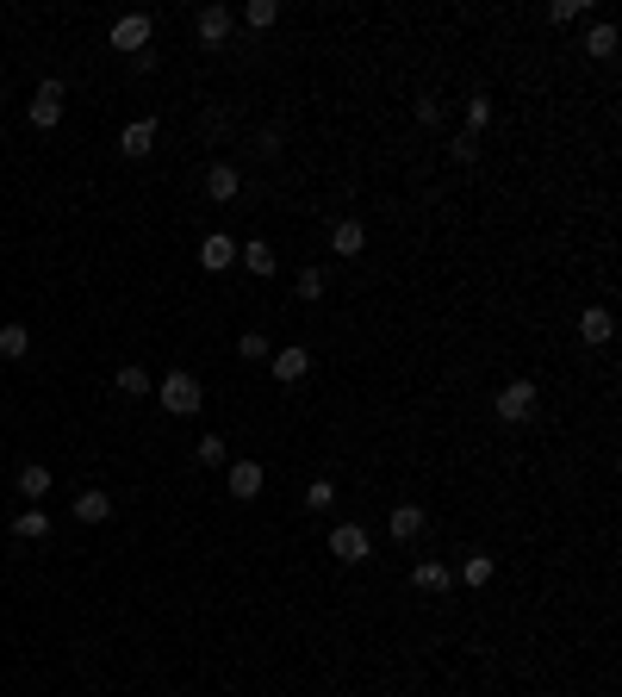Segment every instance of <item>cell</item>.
Segmentation results:
<instances>
[{
  "instance_id": "1",
  "label": "cell",
  "mask_w": 622,
  "mask_h": 697,
  "mask_svg": "<svg viewBox=\"0 0 622 697\" xmlns=\"http://www.w3.org/2000/svg\"><path fill=\"white\" fill-rule=\"evenodd\" d=\"M206 399H200V380L193 374H169L162 380V411H174V418H193Z\"/></svg>"
},
{
  "instance_id": "2",
  "label": "cell",
  "mask_w": 622,
  "mask_h": 697,
  "mask_svg": "<svg viewBox=\"0 0 622 697\" xmlns=\"http://www.w3.org/2000/svg\"><path fill=\"white\" fill-rule=\"evenodd\" d=\"M498 418L504 423H529L535 418V380H511L498 392Z\"/></svg>"
},
{
  "instance_id": "3",
  "label": "cell",
  "mask_w": 622,
  "mask_h": 697,
  "mask_svg": "<svg viewBox=\"0 0 622 697\" xmlns=\"http://www.w3.org/2000/svg\"><path fill=\"white\" fill-rule=\"evenodd\" d=\"M112 50H125V57L150 50V13H125V19H112Z\"/></svg>"
},
{
  "instance_id": "4",
  "label": "cell",
  "mask_w": 622,
  "mask_h": 697,
  "mask_svg": "<svg viewBox=\"0 0 622 697\" xmlns=\"http://www.w3.org/2000/svg\"><path fill=\"white\" fill-rule=\"evenodd\" d=\"M330 555L348 560V567L368 560V555H374V548H368V529H361V523H337V529H330Z\"/></svg>"
},
{
  "instance_id": "5",
  "label": "cell",
  "mask_w": 622,
  "mask_h": 697,
  "mask_svg": "<svg viewBox=\"0 0 622 697\" xmlns=\"http://www.w3.org/2000/svg\"><path fill=\"white\" fill-rule=\"evenodd\" d=\"M26 119H32L37 131H50V125L63 119V81H44V88H37V100L26 106Z\"/></svg>"
},
{
  "instance_id": "6",
  "label": "cell",
  "mask_w": 622,
  "mask_h": 697,
  "mask_svg": "<svg viewBox=\"0 0 622 697\" xmlns=\"http://www.w3.org/2000/svg\"><path fill=\"white\" fill-rule=\"evenodd\" d=\"M268 368H275L280 386H286V380H306V374H311V355H306V348H275V355H268Z\"/></svg>"
},
{
  "instance_id": "7",
  "label": "cell",
  "mask_w": 622,
  "mask_h": 697,
  "mask_svg": "<svg viewBox=\"0 0 622 697\" xmlns=\"http://www.w3.org/2000/svg\"><path fill=\"white\" fill-rule=\"evenodd\" d=\"M206 193L218 200V206H237V169H231V162H212L206 169Z\"/></svg>"
},
{
  "instance_id": "8",
  "label": "cell",
  "mask_w": 622,
  "mask_h": 697,
  "mask_svg": "<svg viewBox=\"0 0 622 697\" xmlns=\"http://www.w3.org/2000/svg\"><path fill=\"white\" fill-rule=\"evenodd\" d=\"M200 262H206L212 275H218V268H231V262H237V237H224V231H212L206 244H200Z\"/></svg>"
},
{
  "instance_id": "9",
  "label": "cell",
  "mask_w": 622,
  "mask_h": 697,
  "mask_svg": "<svg viewBox=\"0 0 622 697\" xmlns=\"http://www.w3.org/2000/svg\"><path fill=\"white\" fill-rule=\"evenodd\" d=\"M150 143H156V119H131V125L119 131V150H125V156H150Z\"/></svg>"
},
{
  "instance_id": "10",
  "label": "cell",
  "mask_w": 622,
  "mask_h": 697,
  "mask_svg": "<svg viewBox=\"0 0 622 697\" xmlns=\"http://www.w3.org/2000/svg\"><path fill=\"white\" fill-rule=\"evenodd\" d=\"M231 26H237V13H231V6H206V13H200V37H206V44H224V37H231Z\"/></svg>"
},
{
  "instance_id": "11",
  "label": "cell",
  "mask_w": 622,
  "mask_h": 697,
  "mask_svg": "<svg viewBox=\"0 0 622 697\" xmlns=\"http://www.w3.org/2000/svg\"><path fill=\"white\" fill-rule=\"evenodd\" d=\"M610 330H617V317L604 312V306H586V317H579V337H586V343H610Z\"/></svg>"
},
{
  "instance_id": "12",
  "label": "cell",
  "mask_w": 622,
  "mask_h": 697,
  "mask_svg": "<svg viewBox=\"0 0 622 697\" xmlns=\"http://www.w3.org/2000/svg\"><path fill=\"white\" fill-rule=\"evenodd\" d=\"M361 244H368V231H361L355 218H343V224H330V249H337V255H361Z\"/></svg>"
},
{
  "instance_id": "13",
  "label": "cell",
  "mask_w": 622,
  "mask_h": 697,
  "mask_svg": "<svg viewBox=\"0 0 622 697\" xmlns=\"http://www.w3.org/2000/svg\"><path fill=\"white\" fill-rule=\"evenodd\" d=\"M75 517L81 523H106L112 517V498H106V492H81V498H75Z\"/></svg>"
},
{
  "instance_id": "14",
  "label": "cell",
  "mask_w": 622,
  "mask_h": 697,
  "mask_svg": "<svg viewBox=\"0 0 622 697\" xmlns=\"http://www.w3.org/2000/svg\"><path fill=\"white\" fill-rule=\"evenodd\" d=\"M231 492H237V498H255V492H262V467H255V461H237V467H231Z\"/></svg>"
},
{
  "instance_id": "15",
  "label": "cell",
  "mask_w": 622,
  "mask_h": 697,
  "mask_svg": "<svg viewBox=\"0 0 622 697\" xmlns=\"http://www.w3.org/2000/svg\"><path fill=\"white\" fill-rule=\"evenodd\" d=\"M13 536H26V542H44V536H50V517H44V505H37V511H19V517H13Z\"/></svg>"
},
{
  "instance_id": "16",
  "label": "cell",
  "mask_w": 622,
  "mask_h": 697,
  "mask_svg": "<svg viewBox=\"0 0 622 697\" xmlns=\"http://www.w3.org/2000/svg\"><path fill=\"white\" fill-rule=\"evenodd\" d=\"M423 592H449V567L442 560H417V573H411Z\"/></svg>"
},
{
  "instance_id": "17",
  "label": "cell",
  "mask_w": 622,
  "mask_h": 697,
  "mask_svg": "<svg viewBox=\"0 0 622 697\" xmlns=\"http://www.w3.org/2000/svg\"><path fill=\"white\" fill-rule=\"evenodd\" d=\"M26 348H32V337H26V324H6V330H0V361H19Z\"/></svg>"
},
{
  "instance_id": "18",
  "label": "cell",
  "mask_w": 622,
  "mask_h": 697,
  "mask_svg": "<svg viewBox=\"0 0 622 697\" xmlns=\"http://www.w3.org/2000/svg\"><path fill=\"white\" fill-rule=\"evenodd\" d=\"M417 529H423V511H417V505H399V511H392V536H399V542H411Z\"/></svg>"
},
{
  "instance_id": "19",
  "label": "cell",
  "mask_w": 622,
  "mask_h": 697,
  "mask_svg": "<svg viewBox=\"0 0 622 697\" xmlns=\"http://www.w3.org/2000/svg\"><path fill=\"white\" fill-rule=\"evenodd\" d=\"M19 492H26V498H44V492H50V467H19Z\"/></svg>"
},
{
  "instance_id": "20",
  "label": "cell",
  "mask_w": 622,
  "mask_h": 697,
  "mask_svg": "<svg viewBox=\"0 0 622 697\" xmlns=\"http://www.w3.org/2000/svg\"><path fill=\"white\" fill-rule=\"evenodd\" d=\"M243 262H249V275H275V268H280L268 244H243Z\"/></svg>"
},
{
  "instance_id": "21",
  "label": "cell",
  "mask_w": 622,
  "mask_h": 697,
  "mask_svg": "<svg viewBox=\"0 0 622 697\" xmlns=\"http://www.w3.org/2000/svg\"><path fill=\"white\" fill-rule=\"evenodd\" d=\"M586 50H591V57H617V26H591Z\"/></svg>"
},
{
  "instance_id": "22",
  "label": "cell",
  "mask_w": 622,
  "mask_h": 697,
  "mask_svg": "<svg viewBox=\"0 0 622 697\" xmlns=\"http://www.w3.org/2000/svg\"><path fill=\"white\" fill-rule=\"evenodd\" d=\"M237 355H249V361H268L275 348H268V337H262V330H243V337H237Z\"/></svg>"
},
{
  "instance_id": "23",
  "label": "cell",
  "mask_w": 622,
  "mask_h": 697,
  "mask_svg": "<svg viewBox=\"0 0 622 697\" xmlns=\"http://www.w3.org/2000/svg\"><path fill=\"white\" fill-rule=\"evenodd\" d=\"M306 505H311V511H330V505H337V486H330V480H311V486H306Z\"/></svg>"
},
{
  "instance_id": "24",
  "label": "cell",
  "mask_w": 622,
  "mask_h": 697,
  "mask_svg": "<svg viewBox=\"0 0 622 697\" xmlns=\"http://www.w3.org/2000/svg\"><path fill=\"white\" fill-rule=\"evenodd\" d=\"M243 19H249V26H275L280 6H275V0H249V6H243Z\"/></svg>"
},
{
  "instance_id": "25",
  "label": "cell",
  "mask_w": 622,
  "mask_h": 697,
  "mask_svg": "<svg viewBox=\"0 0 622 697\" xmlns=\"http://www.w3.org/2000/svg\"><path fill=\"white\" fill-rule=\"evenodd\" d=\"M119 392H138V399L150 392V374H143L138 361H131V368H119Z\"/></svg>"
},
{
  "instance_id": "26",
  "label": "cell",
  "mask_w": 622,
  "mask_h": 697,
  "mask_svg": "<svg viewBox=\"0 0 622 697\" xmlns=\"http://www.w3.org/2000/svg\"><path fill=\"white\" fill-rule=\"evenodd\" d=\"M200 467H218V461H224V436H200Z\"/></svg>"
},
{
  "instance_id": "27",
  "label": "cell",
  "mask_w": 622,
  "mask_h": 697,
  "mask_svg": "<svg viewBox=\"0 0 622 697\" xmlns=\"http://www.w3.org/2000/svg\"><path fill=\"white\" fill-rule=\"evenodd\" d=\"M467 125H473V131H480V125H492V100H485V94H473V100H467Z\"/></svg>"
},
{
  "instance_id": "28",
  "label": "cell",
  "mask_w": 622,
  "mask_h": 697,
  "mask_svg": "<svg viewBox=\"0 0 622 697\" xmlns=\"http://www.w3.org/2000/svg\"><path fill=\"white\" fill-rule=\"evenodd\" d=\"M461 579H467V586H485V579H492V560H485V555H473V560H467V573H461Z\"/></svg>"
},
{
  "instance_id": "29",
  "label": "cell",
  "mask_w": 622,
  "mask_h": 697,
  "mask_svg": "<svg viewBox=\"0 0 622 697\" xmlns=\"http://www.w3.org/2000/svg\"><path fill=\"white\" fill-rule=\"evenodd\" d=\"M317 293H324V268H306L299 275V299H317Z\"/></svg>"
},
{
  "instance_id": "30",
  "label": "cell",
  "mask_w": 622,
  "mask_h": 697,
  "mask_svg": "<svg viewBox=\"0 0 622 697\" xmlns=\"http://www.w3.org/2000/svg\"><path fill=\"white\" fill-rule=\"evenodd\" d=\"M436 119H442V100H436V94H423V100H417V125H436Z\"/></svg>"
},
{
  "instance_id": "31",
  "label": "cell",
  "mask_w": 622,
  "mask_h": 697,
  "mask_svg": "<svg viewBox=\"0 0 622 697\" xmlns=\"http://www.w3.org/2000/svg\"><path fill=\"white\" fill-rule=\"evenodd\" d=\"M449 150H454V162H473V156H480V143H473V131H461V138H454Z\"/></svg>"
},
{
  "instance_id": "32",
  "label": "cell",
  "mask_w": 622,
  "mask_h": 697,
  "mask_svg": "<svg viewBox=\"0 0 622 697\" xmlns=\"http://www.w3.org/2000/svg\"><path fill=\"white\" fill-rule=\"evenodd\" d=\"M0 106H6V94H0Z\"/></svg>"
}]
</instances>
